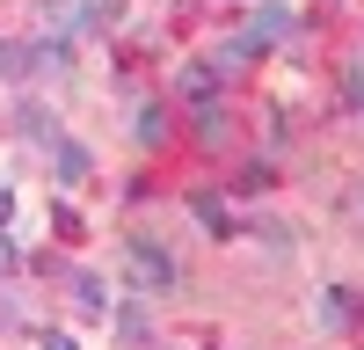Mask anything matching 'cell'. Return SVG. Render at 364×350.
<instances>
[{
  "label": "cell",
  "instance_id": "7c38bea8",
  "mask_svg": "<svg viewBox=\"0 0 364 350\" xmlns=\"http://www.w3.org/2000/svg\"><path fill=\"white\" fill-rule=\"evenodd\" d=\"M15 270V241H8V233H0V277H8Z\"/></svg>",
  "mask_w": 364,
  "mask_h": 350
},
{
  "label": "cell",
  "instance_id": "4fadbf2b",
  "mask_svg": "<svg viewBox=\"0 0 364 350\" xmlns=\"http://www.w3.org/2000/svg\"><path fill=\"white\" fill-rule=\"evenodd\" d=\"M15 219V190H0V226H8Z\"/></svg>",
  "mask_w": 364,
  "mask_h": 350
},
{
  "label": "cell",
  "instance_id": "6da1fadb",
  "mask_svg": "<svg viewBox=\"0 0 364 350\" xmlns=\"http://www.w3.org/2000/svg\"><path fill=\"white\" fill-rule=\"evenodd\" d=\"M284 29H291V15L277 8V0H262V8H255V15H248V22H240L233 37L219 44V58H211V66H219V73H233V66H248V58H255L262 44H277Z\"/></svg>",
  "mask_w": 364,
  "mask_h": 350
},
{
  "label": "cell",
  "instance_id": "5bb4252c",
  "mask_svg": "<svg viewBox=\"0 0 364 350\" xmlns=\"http://www.w3.org/2000/svg\"><path fill=\"white\" fill-rule=\"evenodd\" d=\"M350 95H357V102H364V66H350Z\"/></svg>",
  "mask_w": 364,
  "mask_h": 350
},
{
  "label": "cell",
  "instance_id": "8fae6325",
  "mask_svg": "<svg viewBox=\"0 0 364 350\" xmlns=\"http://www.w3.org/2000/svg\"><path fill=\"white\" fill-rule=\"evenodd\" d=\"M37 350H80V343H73V336H58V329H51V336H44Z\"/></svg>",
  "mask_w": 364,
  "mask_h": 350
},
{
  "label": "cell",
  "instance_id": "3957f363",
  "mask_svg": "<svg viewBox=\"0 0 364 350\" xmlns=\"http://www.w3.org/2000/svg\"><path fill=\"white\" fill-rule=\"evenodd\" d=\"M37 22H44V37H51V44H66L73 29H87V22H95V0H44V8H37Z\"/></svg>",
  "mask_w": 364,
  "mask_h": 350
},
{
  "label": "cell",
  "instance_id": "ba28073f",
  "mask_svg": "<svg viewBox=\"0 0 364 350\" xmlns=\"http://www.w3.org/2000/svg\"><path fill=\"white\" fill-rule=\"evenodd\" d=\"M197 219H204L211 233H226V226H233V219H226V204H219V197H197Z\"/></svg>",
  "mask_w": 364,
  "mask_h": 350
},
{
  "label": "cell",
  "instance_id": "30bf717a",
  "mask_svg": "<svg viewBox=\"0 0 364 350\" xmlns=\"http://www.w3.org/2000/svg\"><path fill=\"white\" fill-rule=\"evenodd\" d=\"M117 336H132V343H139V336H146V314H139V307H124V314H117Z\"/></svg>",
  "mask_w": 364,
  "mask_h": 350
},
{
  "label": "cell",
  "instance_id": "277c9868",
  "mask_svg": "<svg viewBox=\"0 0 364 350\" xmlns=\"http://www.w3.org/2000/svg\"><path fill=\"white\" fill-rule=\"evenodd\" d=\"M51 168H58V183H87V146L58 139V146H51Z\"/></svg>",
  "mask_w": 364,
  "mask_h": 350
},
{
  "label": "cell",
  "instance_id": "5b68a950",
  "mask_svg": "<svg viewBox=\"0 0 364 350\" xmlns=\"http://www.w3.org/2000/svg\"><path fill=\"white\" fill-rule=\"evenodd\" d=\"M37 73V44H8L0 37V80H29Z\"/></svg>",
  "mask_w": 364,
  "mask_h": 350
},
{
  "label": "cell",
  "instance_id": "8992f818",
  "mask_svg": "<svg viewBox=\"0 0 364 350\" xmlns=\"http://www.w3.org/2000/svg\"><path fill=\"white\" fill-rule=\"evenodd\" d=\"M15 132H29V139H51V110H37V102H29L22 117H15ZM58 146V139H51Z\"/></svg>",
  "mask_w": 364,
  "mask_h": 350
},
{
  "label": "cell",
  "instance_id": "7a4b0ae2",
  "mask_svg": "<svg viewBox=\"0 0 364 350\" xmlns=\"http://www.w3.org/2000/svg\"><path fill=\"white\" fill-rule=\"evenodd\" d=\"M124 255H132V270H139V285H146V292H175V255H168V248H154V241L139 233Z\"/></svg>",
  "mask_w": 364,
  "mask_h": 350
},
{
  "label": "cell",
  "instance_id": "52a82bcc",
  "mask_svg": "<svg viewBox=\"0 0 364 350\" xmlns=\"http://www.w3.org/2000/svg\"><path fill=\"white\" fill-rule=\"evenodd\" d=\"M73 299H80L87 314H102V285H95V277H87V270H73Z\"/></svg>",
  "mask_w": 364,
  "mask_h": 350
},
{
  "label": "cell",
  "instance_id": "9c48e42d",
  "mask_svg": "<svg viewBox=\"0 0 364 350\" xmlns=\"http://www.w3.org/2000/svg\"><path fill=\"white\" fill-rule=\"evenodd\" d=\"M182 95H211V66H190V73H182Z\"/></svg>",
  "mask_w": 364,
  "mask_h": 350
}]
</instances>
